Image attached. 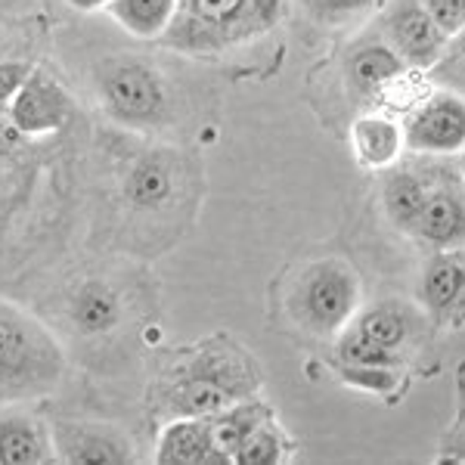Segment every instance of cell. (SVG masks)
Listing matches in <instances>:
<instances>
[{"mask_svg":"<svg viewBox=\"0 0 465 465\" xmlns=\"http://www.w3.org/2000/svg\"><path fill=\"white\" fill-rule=\"evenodd\" d=\"M261 385L254 360L232 341H212L174 366L168 403L174 416H217L239 401H249Z\"/></svg>","mask_w":465,"mask_h":465,"instance_id":"6da1fadb","label":"cell"},{"mask_svg":"<svg viewBox=\"0 0 465 465\" xmlns=\"http://www.w3.org/2000/svg\"><path fill=\"white\" fill-rule=\"evenodd\" d=\"M65 376V354L50 329L0 298V407L47 397Z\"/></svg>","mask_w":465,"mask_h":465,"instance_id":"7a4b0ae2","label":"cell"},{"mask_svg":"<svg viewBox=\"0 0 465 465\" xmlns=\"http://www.w3.org/2000/svg\"><path fill=\"white\" fill-rule=\"evenodd\" d=\"M282 19V0H177L162 41L183 54H221L267 35Z\"/></svg>","mask_w":465,"mask_h":465,"instance_id":"3957f363","label":"cell"},{"mask_svg":"<svg viewBox=\"0 0 465 465\" xmlns=\"http://www.w3.org/2000/svg\"><path fill=\"white\" fill-rule=\"evenodd\" d=\"M96 94L112 122L155 127L168 122V84L153 63L140 56H112L96 65Z\"/></svg>","mask_w":465,"mask_h":465,"instance_id":"277c9868","label":"cell"},{"mask_svg":"<svg viewBox=\"0 0 465 465\" xmlns=\"http://www.w3.org/2000/svg\"><path fill=\"white\" fill-rule=\"evenodd\" d=\"M289 311L298 326L320 339L339 335L360 311L357 273L339 258L317 261L298 276Z\"/></svg>","mask_w":465,"mask_h":465,"instance_id":"5b68a950","label":"cell"},{"mask_svg":"<svg viewBox=\"0 0 465 465\" xmlns=\"http://www.w3.org/2000/svg\"><path fill=\"white\" fill-rule=\"evenodd\" d=\"M403 146L419 155H456L465 149V96L456 90H434L410 109L401 124Z\"/></svg>","mask_w":465,"mask_h":465,"instance_id":"8992f818","label":"cell"},{"mask_svg":"<svg viewBox=\"0 0 465 465\" xmlns=\"http://www.w3.org/2000/svg\"><path fill=\"white\" fill-rule=\"evenodd\" d=\"M381 32H385V41L394 47V54L410 69L419 72H431L450 44L444 28L429 16L422 0H394L388 6L385 19H381Z\"/></svg>","mask_w":465,"mask_h":465,"instance_id":"52a82bcc","label":"cell"},{"mask_svg":"<svg viewBox=\"0 0 465 465\" xmlns=\"http://www.w3.org/2000/svg\"><path fill=\"white\" fill-rule=\"evenodd\" d=\"M416 242L431 249H462L465 245V180L429 168V196L410 232Z\"/></svg>","mask_w":465,"mask_h":465,"instance_id":"ba28073f","label":"cell"},{"mask_svg":"<svg viewBox=\"0 0 465 465\" xmlns=\"http://www.w3.org/2000/svg\"><path fill=\"white\" fill-rule=\"evenodd\" d=\"M50 444L59 462L74 465H118L134 462V444L124 431L106 422H72L59 419L50 425Z\"/></svg>","mask_w":465,"mask_h":465,"instance_id":"9c48e42d","label":"cell"},{"mask_svg":"<svg viewBox=\"0 0 465 465\" xmlns=\"http://www.w3.org/2000/svg\"><path fill=\"white\" fill-rule=\"evenodd\" d=\"M74 115V103L63 84L47 78L44 72H32L28 81L10 100V122L16 124L22 137H50L63 131Z\"/></svg>","mask_w":465,"mask_h":465,"instance_id":"30bf717a","label":"cell"},{"mask_svg":"<svg viewBox=\"0 0 465 465\" xmlns=\"http://www.w3.org/2000/svg\"><path fill=\"white\" fill-rule=\"evenodd\" d=\"M351 326L360 329L366 339H372L379 348L403 357L410 348H416L429 332V320L419 307H412L403 298H381V302L363 307L351 317Z\"/></svg>","mask_w":465,"mask_h":465,"instance_id":"8fae6325","label":"cell"},{"mask_svg":"<svg viewBox=\"0 0 465 465\" xmlns=\"http://www.w3.org/2000/svg\"><path fill=\"white\" fill-rule=\"evenodd\" d=\"M410 65L394 54L388 41H360L344 56V81L357 96L388 94L407 74Z\"/></svg>","mask_w":465,"mask_h":465,"instance_id":"7c38bea8","label":"cell"},{"mask_svg":"<svg viewBox=\"0 0 465 465\" xmlns=\"http://www.w3.org/2000/svg\"><path fill=\"white\" fill-rule=\"evenodd\" d=\"M465 292V245L462 249H438L429 258L419 280V302L434 320H450L456 302Z\"/></svg>","mask_w":465,"mask_h":465,"instance_id":"4fadbf2b","label":"cell"},{"mask_svg":"<svg viewBox=\"0 0 465 465\" xmlns=\"http://www.w3.org/2000/svg\"><path fill=\"white\" fill-rule=\"evenodd\" d=\"M155 462L168 465H196V462H227L221 453L212 431L208 416H177L174 422L164 425L159 447H155Z\"/></svg>","mask_w":465,"mask_h":465,"instance_id":"5bb4252c","label":"cell"},{"mask_svg":"<svg viewBox=\"0 0 465 465\" xmlns=\"http://www.w3.org/2000/svg\"><path fill=\"white\" fill-rule=\"evenodd\" d=\"M429 196V168H410V164H391L381 180V205L388 221L401 232H412L416 217Z\"/></svg>","mask_w":465,"mask_h":465,"instance_id":"9a60e30c","label":"cell"},{"mask_svg":"<svg viewBox=\"0 0 465 465\" xmlns=\"http://www.w3.org/2000/svg\"><path fill=\"white\" fill-rule=\"evenodd\" d=\"M56 460L50 431L28 412L0 416V462L4 465H41Z\"/></svg>","mask_w":465,"mask_h":465,"instance_id":"2e32d148","label":"cell"},{"mask_svg":"<svg viewBox=\"0 0 465 465\" xmlns=\"http://www.w3.org/2000/svg\"><path fill=\"white\" fill-rule=\"evenodd\" d=\"M69 317L74 326H78V332L109 335L112 329L124 320V304L115 289H109L106 282H100V280H90L84 286L74 289Z\"/></svg>","mask_w":465,"mask_h":465,"instance_id":"e0dca14e","label":"cell"},{"mask_svg":"<svg viewBox=\"0 0 465 465\" xmlns=\"http://www.w3.org/2000/svg\"><path fill=\"white\" fill-rule=\"evenodd\" d=\"M351 143H354L360 164H366V168H391L401 159L403 131L388 115H360L351 124Z\"/></svg>","mask_w":465,"mask_h":465,"instance_id":"ac0fdd59","label":"cell"},{"mask_svg":"<svg viewBox=\"0 0 465 465\" xmlns=\"http://www.w3.org/2000/svg\"><path fill=\"white\" fill-rule=\"evenodd\" d=\"M208 419H212V431H214L217 447H221V453L227 456V462H232L239 450H242V444L249 440V434L258 429L261 422L273 419V410H270L267 403L249 397V401L232 403V407L221 410L217 416H208Z\"/></svg>","mask_w":465,"mask_h":465,"instance_id":"d6986e66","label":"cell"},{"mask_svg":"<svg viewBox=\"0 0 465 465\" xmlns=\"http://www.w3.org/2000/svg\"><path fill=\"white\" fill-rule=\"evenodd\" d=\"M109 16L134 37H162L174 19L177 0H112Z\"/></svg>","mask_w":465,"mask_h":465,"instance_id":"ffe728a7","label":"cell"},{"mask_svg":"<svg viewBox=\"0 0 465 465\" xmlns=\"http://www.w3.org/2000/svg\"><path fill=\"white\" fill-rule=\"evenodd\" d=\"M174 193V183H171V171L164 168L162 162L155 159H143L137 162L131 171H127L124 180V196L134 208H162L164 202Z\"/></svg>","mask_w":465,"mask_h":465,"instance_id":"44dd1931","label":"cell"},{"mask_svg":"<svg viewBox=\"0 0 465 465\" xmlns=\"http://www.w3.org/2000/svg\"><path fill=\"white\" fill-rule=\"evenodd\" d=\"M292 453V444H289V434L276 425V416L261 422L258 429L249 434V440L242 444V450L236 453L232 462H282L286 456Z\"/></svg>","mask_w":465,"mask_h":465,"instance_id":"7402d4cb","label":"cell"},{"mask_svg":"<svg viewBox=\"0 0 465 465\" xmlns=\"http://www.w3.org/2000/svg\"><path fill=\"white\" fill-rule=\"evenodd\" d=\"M335 372L344 385L366 394H391L401 385V366H379V363H341L335 360Z\"/></svg>","mask_w":465,"mask_h":465,"instance_id":"603a6c76","label":"cell"},{"mask_svg":"<svg viewBox=\"0 0 465 465\" xmlns=\"http://www.w3.org/2000/svg\"><path fill=\"white\" fill-rule=\"evenodd\" d=\"M381 0H298V6L317 25H344L351 19H360L363 13L376 10Z\"/></svg>","mask_w":465,"mask_h":465,"instance_id":"cb8c5ba5","label":"cell"},{"mask_svg":"<svg viewBox=\"0 0 465 465\" xmlns=\"http://www.w3.org/2000/svg\"><path fill=\"white\" fill-rule=\"evenodd\" d=\"M431 74H434V81H440L444 87L465 96V28L460 35L450 37L444 56H440V63L431 69Z\"/></svg>","mask_w":465,"mask_h":465,"instance_id":"d4e9b609","label":"cell"},{"mask_svg":"<svg viewBox=\"0 0 465 465\" xmlns=\"http://www.w3.org/2000/svg\"><path fill=\"white\" fill-rule=\"evenodd\" d=\"M429 16L444 28L447 37L460 35L465 28V0H422Z\"/></svg>","mask_w":465,"mask_h":465,"instance_id":"484cf974","label":"cell"},{"mask_svg":"<svg viewBox=\"0 0 465 465\" xmlns=\"http://www.w3.org/2000/svg\"><path fill=\"white\" fill-rule=\"evenodd\" d=\"M35 69L28 63H0V106L16 96V90L25 84Z\"/></svg>","mask_w":465,"mask_h":465,"instance_id":"4316f807","label":"cell"},{"mask_svg":"<svg viewBox=\"0 0 465 465\" xmlns=\"http://www.w3.org/2000/svg\"><path fill=\"white\" fill-rule=\"evenodd\" d=\"M22 140L16 124L10 122V115H0V149H13Z\"/></svg>","mask_w":465,"mask_h":465,"instance_id":"83f0119b","label":"cell"},{"mask_svg":"<svg viewBox=\"0 0 465 465\" xmlns=\"http://www.w3.org/2000/svg\"><path fill=\"white\" fill-rule=\"evenodd\" d=\"M65 4H69L72 10H78V13H94V10H103V6H109L112 0H65Z\"/></svg>","mask_w":465,"mask_h":465,"instance_id":"f1b7e54d","label":"cell"},{"mask_svg":"<svg viewBox=\"0 0 465 465\" xmlns=\"http://www.w3.org/2000/svg\"><path fill=\"white\" fill-rule=\"evenodd\" d=\"M450 317H456V320H465V292L460 295V302H456V307H453V313Z\"/></svg>","mask_w":465,"mask_h":465,"instance_id":"f546056e","label":"cell"},{"mask_svg":"<svg viewBox=\"0 0 465 465\" xmlns=\"http://www.w3.org/2000/svg\"><path fill=\"white\" fill-rule=\"evenodd\" d=\"M460 174H462V180H465V149H462V159H460Z\"/></svg>","mask_w":465,"mask_h":465,"instance_id":"4dcf8cb0","label":"cell"}]
</instances>
